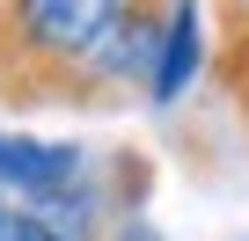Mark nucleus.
<instances>
[{"label":"nucleus","instance_id":"f257e3e1","mask_svg":"<svg viewBox=\"0 0 249 241\" xmlns=\"http://www.w3.org/2000/svg\"><path fill=\"white\" fill-rule=\"evenodd\" d=\"M161 37H169V0H124V8L110 15V30L88 44L81 73H73V102H103V95H124V88H154Z\"/></svg>","mask_w":249,"mask_h":241},{"label":"nucleus","instance_id":"f03ea898","mask_svg":"<svg viewBox=\"0 0 249 241\" xmlns=\"http://www.w3.org/2000/svg\"><path fill=\"white\" fill-rule=\"evenodd\" d=\"M88 176V154L73 139H30V132H0V190H15L22 205L30 197H52L66 183Z\"/></svg>","mask_w":249,"mask_h":241},{"label":"nucleus","instance_id":"7ed1b4c3","mask_svg":"<svg viewBox=\"0 0 249 241\" xmlns=\"http://www.w3.org/2000/svg\"><path fill=\"white\" fill-rule=\"evenodd\" d=\"M205 66V15H198V0H169V37H161V66H154V102L169 110L183 88H191V73Z\"/></svg>","mask_w":249,"mask_h":241},{"label":"nucleus","instance_id":"20e7f679","mask_svg":"<svg viewBox=\"0 0 249 241\" xmlns=\"http://www.w3.org/2000/svg\"><path fill=\"white\" fill-rule=\"evenodd\" d=\"M0 241H59V234H52L30 205H8V219H0Z\"/></svg>","mask_w":249,"mask_h":241},{"label":"nucleus","instance_id":"39448f33","mask_svg":"<svg viewBox=\"0 0 249 241\" xmlns=\"http://www.w3.org/2000/svg\"><path fill=\"white\" fill-rule=\"evenodd\" d=\"M103 241H161V234H154V226H147V219H132V212H124V219H117V226H110V234H103Z\"/></svg>","mask_w":249,"mask_h":241},{"label":"nucleus","instance_id":"423d86ee","mask_svg":"<svg viewBox=\"0 0 249 241\" xmlns=\"http://www.w3.org/2000/svg\"><path fill=\"white\" fill-rule=\"evenodd\" d=\"M0 219H8V205H0Z\"/></svg>","mask_w":249,"mask_h":241}]
</instances>
